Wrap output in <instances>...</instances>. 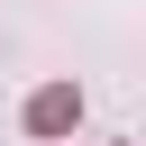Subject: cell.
Segmentation results:
<instances>
[{
    "label": "cell",
    "mask_w": 146,
    "mask_h": 146,
    "mask_svg": "<svg viewBox=\"0 0 146 146\" xmlns=\"http://www.w3.org/2000/svg\"><path fill=\"white\" fill-rule=\"evenodd\" d=\"M82 119V91L73 82H46V91H27V137H64Z\"/></svg>",
    "instance_id": "1"
}]
</instances>
